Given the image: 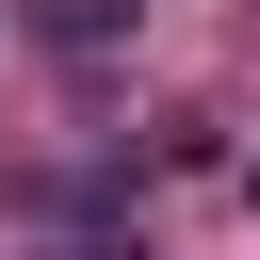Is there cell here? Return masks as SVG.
I'll use <instances>...</instances> for the list:
<instances>
[{"label":"cell","mask_w":260,"mask_h":260,"mask_svg":"<svg viewBox=\"0 0 260 260\" xmlns=\"http://www.w3.org/2000/svg\"><path fill=\"white\" fill-rule=\"evenodd\" d=\"M114 16H130V0H49V32H65V49H114Z\"/></svg>","instance_id":"1"}]
</instances>
